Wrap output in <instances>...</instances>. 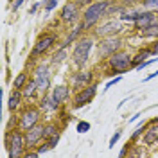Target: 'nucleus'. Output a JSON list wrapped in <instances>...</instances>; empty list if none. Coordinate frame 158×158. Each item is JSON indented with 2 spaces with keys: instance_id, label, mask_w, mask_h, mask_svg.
Segmentation results:
<instances>
[{
  "instance_id": "9b49d317",
  "label": "nucleus",
  "mask_w": 158,
  "mask_h": 158,
  "mask_svg": "<svg viewBox=\"0 0 158 158\" xmlns=\"http://www.w3.org/2000/svg\"><path fill=\"white\" fill-rule=\"evenodd\" d=\"M59 18H61V22H65V23H76V22H77V18H79V6L76 4V0H74V2H69V4H65V6L61 7Z\"/></svg>"
},
{
  "instance_id": "f03ea898",
  "label": "nucleus",
  "mask_w": 158,
  "mask_h": 158,
  "mask_svg": "<svg viewBox=\"0 0 158 158\" xmlns=\"http://www.w3.org/2000/svg\"><path fill=\"white\" fill-rule=\"evenodd\" d=\"M6 148H7V155L9 158H20L23 156V153H25V133H22V129H7V133H6Z\"/></svg>"
},
{
  "instance_id": "cd10ccee",
  "label": "nucleus",
  "mask_w": 158,
  "mask_h": 158,
  "mask_svg": "<svg viewBox=\"0 0 158 158\" xmlns=\"http://www.w3.org/2000/svg\"><path fill=\"white\" fill-rule=\"evenodd\" d=\"M146 128H148V126H146L144 122H142V124H138V128L135 129V131H133V135H131V142H135V140H137V138L140 137L144 131H146Z\"/></svg>"
},
{
  "instance_id": "dca6fc26",
  "label": "nucleus",
  "mask_w": 158,
  "mask_h": 158,
  "mask_svg": "<svg viewBox=\"0 0 158 158\" xmlns=\"http://www.w3.org/2000/svg\"><path fill=\"white\" fill-rule=\"evenodd\" d=\"M22 99H23V94H22V90L15 88L13 92H11L9 99H7V108H9L11 111H15V110H18L20 102H22Z\"/></svg>"
},
{
  "instance_id": "58836bf2",
  "label": "nucleus",
  "mask_w": 158,
  "mask_h": 158,
  "mask_svg": "<svg viewBox=\"0 0 158 158\" xmlns=\"http://www.w3.org/2000/svg\"><path fill=\"white\" fill-rule=\"evenodd\" d=\"M76 4H77L79 7H85V6H90L92 2L90 0H76Z\"/></svg>"
},
{
  "instance_id": "ea45409f",
  "label": "nucleus",
  "mask_w": 158,
  "mask_h": 158,
  "mask_svg": "<svg viewBox=\"0 0 158 158\" xmlns=\"http://www.w3.org/2000/svg\"><path fill=\"white\" fill-rule=\"evenodd\" d=\"M23 2H25V0H16V2H15V6H13V11H18L20 7H22V4H23Z\"/></svg>"
},
{
  "instance_id": "f3484780",
  "label": "nucleus",
  "mask_w": 158,
  "mask_h": 158,
  "mask_svg": "<svg viewBox=\"0 0 158 158\" xmlns=\"http://www.w3.org/2000/svg\"><path fill=\"white\" fill-rule=\"evenodd\" d=\"M151 56H153L151 49H142V50H138L137 56L131 59V67H133V69H137L140 63H144V61H146V59H149Z\"/></svg>"
},
{
  "instance_id": "20e7f679",
  "label": "nucleus",
  "mask_w": 158,
  "mask_h": 158,
  "mask_svg": "<svg viewBox=\"0 0 158 158\" xmlns=\"http://www.w3.org/2000/svg\"><path fill=\"white\" fill-rule=\"evenodd\" d=\"M131 56H129L126 50H117L113 52L111 56L108 58V67L113 74H124L126 70L133 69L131 67Z\"/></svg>"
},
{
  "instance_id": "79ce46f5",
  "label": "nucleus",
  "mask_w": 158,
  "mask_h": 158,
  "mask_svg": "<svg viewBox=\"0 0 158 158\" xmlns=\"http://www.w3.org/2000/svg\"><path fill=\"white\" fill-rule=\"evenodd\" d=\"M156 76H158V70H156V72H151V74H149L148 77L144 79V81H151V79H155V77H156Z\"/></svg>"
},
{
  "instance_id": "b1692460",
  "label": "nucleus",
  "mask_w": 158,
  "mask_h": 158,
  "mask_svg": "<svg viewBox=\"0 0 158 158\" xmlns=\"http://www.w3.org/2000/svg\"><path fill=\"white\" fill-rule=\"evenodd\" d=\"M67 59V49L65 47H59V50H56V54L52 56V63H61Z\"/></svg>"
},
{
  "instance_id": "c9c22d12",
  "label": "nucleus",
  "mask_w": 158,
  "mask_h": 158,
  "mask_svg": "<svg viewBox=\"0 0 158 158\" xmlns=\"http://www.w3.org/2000/svg\"><path fill=\"white\" fill-rule=\"evenodd\" d=\"M118 138H120V131H115V133H113V137L110 138V148H113V146L117 144Z\"/></svg>"
},
{
  "instance_id": "a211bd4d",
  "label": "nucleus",
  "mask_w": 158,
  "mask_h": 158,
  "mask_svg": "<svg viewBox=\"0 0 158 158\" xmlns=\"http://www.w3.org/2000/svg\"><path fill=\"white\" fill-rule=\"evenodd\" d=\"M38 92V85H36V79H29L27 83H25V86L22 88V94H23V97H34V94Z\"/></svg>"
},
{
  "instance_id": "ddd939ff",
  "label": "nucleus",
  "mask_w": 158,
  "mask_h": 158,
  "mask_svg": "<svg viewBox=\"0 0 158 158\" xmlns=\"http://www.w3.org/2000/svg\"><path fill=\"white\" fill-rule=\"evenodd\" d=\"M92 81H94V72H77V74H74V77H72V86L74 90H81L85 88V86H88L92 85Z\"/></svg>"
},
{
  "instance_id": "6e6552de",
  "label": "nucleus",
  "mask_w": 158,
  "mask_h": 158,
  "mask_svg": "<svg viewBox=\"0 0 158 158\" xmlns=\"http://www.w3.org/2000/svg\"><path fill=\"white\" fill-rule=\"evenodd\" d=\"M120 45H122V40L120 38H117V36H106L102 41H99V56L108 59L113 52L120 50Z\"/></svg>"
},
{
  "instance_id": "aec40b11",
  "label": "nucleus",
  "mask_w": 158,
  "mask_h": 158,
  "mask_svg": "<svg viewBox=\"0 0 158 158\" xmlns=\"http://www.w3.org/2000/svg\"><path fill=\"white\" fill-rule=\"evenodd\" d=\"M138 32H140L142 38H158V23H155V25H151L144 31H138Z\"/></svg>"
},
{
  "instance_id": "5701e85b",
  "label": "nucleus",
  "mask_w": 158,
  "mask_h": 158,
  "mask_svg": "<svg viewBox=\"0 0 158 158\" xmlns=\"http://www.w3.org/2000/svg\"><path fill=\"white\" fill-rule=\"evenodd\" d=\"M25 83H27V74H25V72H22V74H18V76L15 77L13 86H15V88H18V90H22L23 86H25Z\"/></svg>"
},
{
  "instance_id": "6ab92c4d",
  "label": "nucleus",
  "mask_w": 158,
  "mask_h": 158,
  "mask_svg": "<svg viewBox=\"0 0 158 158\" xmlns=\"http://www.w3.org/2000/svg\"><path fill=\"white\" fill-rule=\"evenodd\" d=\"M40 108L47 110V111H56L59 108V104L52 99V95H45V97L41 99V102H40Z\"/></svg>"
},
{
  "instance_id": "0eeeda50",
  "label": "nucleus",
  "mask_w": 158,
  "mask_h": 158,
  "mask_svg": "<svg viewBox=\"0 0 158 158\" xmlns=\"http://www.w3.org/2000/svg\"><path fill=\"white\" fill-rule=\"evenodd\" d=\"M25 133V146L27 149H32V148H38V144H41V140H45V126L43 124H36L29 128Z\"/></svg>"
},
{
  "instance_id": "bb28decb",
  "label": "nucleus",
  "mask_w": 158,
  "mask_h": 158,
  "mask_svg": "<svg viewBox=\"0 0 158 158\" xmlns=\"http://www.w3.org/2000/svg\"><path fill=\"white\" fill-rule=\"evenodd\" d=\"M56 133H59V129L56 128L54 124H47V126H45V140L50 138L52 135H56Z\"/></svg>"
},
{
  "instance_id": "412c9836",
  "label": "nucleus",
  "mask_w": 158,
  "mask_h": 158,
  "mask_svg": "<svg viewBox=\"0 0 158 158\" xmlns=\"http://www.w3.org/2000/svg\"><path fill=\"white\" fill-rule=\"evenodd\" d=\"M81 31H85V29H83V25H79V27H76V29L72 31V34H70L69 38L65 40V41H63V45H61V47H65V49H67V47H69L70 43H74V41L77 40V36L81 34Z\"/></svg>"
},
{
  "instance_id": "37998d69",
  "label": "nucleus",
  "mask_w": 158,
  "mask_h": 158,
  "mask_svg": "<svg viewBox=\"0 0 158 158\" xmlns=\"http://www.w3.org/2000/svg\"><path fill=\"white\" fill-rule=\"evenodd\" d=\"M138 117H140V113H137V115H135V117H131V118H129V122H133V120H137Z\"/></svg>"
},
{
  "instance_id": "4c0bfd02",
  "label": "nucleus",
  "mask_w": 158,
  "mask_h": 158,
  "mask_svg": "<svg viewBox=\"0 0 158 158\" xmlns=\"http://www.w3.org/2000/svg\"><path fill=\"white\" fill-rule=\"evenodd\" d=\"M129 149H131V144H126L124 148L120 149V153H118V156H126V155L129 153Z\"/></svg>"
},
{
  "instance_id": "393cba45",
  "label": "nucleus",
  "mask_w": 158,
  "mask_h": 158,
  "mask_svg": "<svg viewBox=\"0 0 158 158\" xmlns=\"http://www.w3.org/2000/svg\"><path fill=\"white\" fill-rule=\"evenodd\" d=\"M36 85H38V92H47L50 88V77H43L36 81Z\"/></svg>"
},
{
  "instance_id": "c756f323",
  "label": "nucleus",
  "mask_w": 158,
  "mask_h": 158,
  "mask_svg": "<svg viewBox=\"0 0 158 158\" xmlns=\"http://www.w3.org/2000/svg\"><path fill=\"white\" fill-rule=\"evenodd\" d=\"M59 4V0H45V11L47 13H52L56 9V6Z\"/></svg>"
},
{
  "instance_id": "7ed1b4c3",
  "label": "nucleus",
  "mask_w": 158,
  "mask_h": 158,
  "mask_svg": "<svg viewBox=\"0 0 158 158\" xmlns=\"http://www.w3.org/2000/svg\"><path fill=\"white\" fill-rule=\"evenodd\" d=\"M92 47H94V40L92 38H81L76 43V47L72 50V61L76 67H85V63L88 61L90 52H92Z\"/></svg>"
},
{
  "instance_id": "a19ab883",
  "label": "nucleus",
  "mask_w": 158,
  "mask_h": 158,
  "mask_svg": "<svg viewBox=\"0 0 158 158\" xmlns=\"http://www.w3.org/2000/svg\"><path fill=\"white\" fill-rule=\"evenodd\" d=\"M40 4H41V2H36V4H34V6H32V7H31V9H29V13H31V15H34V13H36V11H38Z\"/></svg>"
},
{
  "instance_id": "473e14b6",
  "label": "nucleus",
  "mask_w": 158,
  "mask_h": 158,
  "mask_svg": "<svg viewBox=\"0 0 158 158\" xmlns=\"http://www.w3.org/2000/svg\"><path fill=\"white\" fill-rule=\"evenodd\" d=\"M36 149H38V153H40V155H43V153H47V151H50V146H49V142L45 140V142H43L41 146H38Z\"/></svg>"
},
{
  "instance_id": "e433bc0d",
  "label": "nucleus",
  "mask_w": 158,
  "mask_h": 158,
  "mask_svg": "<svg viewBox=\"0 0 158 158\" xmlns=\"http://www.w3.org/2000/svg\"><path fill=\"white\" fill-rule=\"evenodd\" d=\"M149 49H151V52H153V56H158V38L153 41V45H151Z\"/></svg>"
},
{
  "instance_id": "c85d7f7f",
  "label": "nucleus",
  "mask_w": 158,
  "mask_h": 158,
  "mask_svg": "<svg viewBox=\"0 0 158 158\" xmlns=\"http://www.w3.org/2000/svg\"><path fill=\"white\" fill-rule=\"evenodd\" d=\"M90 122H85V120H81V122H77V128H76V131L77 133H86V131H90Z\"/></svg>"
},
{
  "instance_id": "2eb2a0df",
  "label": "nucleus",
  "mask_w": 158,
  "mask_h": 158,
  "mask_svg": "<svg viewBox=\"0 0 158 158\" xmlns=\"http://www.w3.org/2000/svg\"><path fill=\"white\" fill-rule=\"evenodd\" d=\"M50 95H52V99H54L58 104H63L70 95V88L65 86V85H59V86H56V88H52V94H50Z\"/></svg>"
},
{
  "instance_id": "7c9ffc66",
  "label": "nucleus",
  "mask_w": 158,
  "mask_h": 158,
  "mask_svg": "<svg viewBox=\"0 0 158 158\" xmlns=\"http://www.w3.org/2000/svg\"><path fill=\"white\" fill-rule=\"evenodd\" d=\"M47 142H49L50 149H54L56 146H58V142H59V133H56V135H52L50 138H47Z\"/></svg>"
},
{
  "instance_id": "2f4dec72",
  "label": "nucleus",
  "mask_w": 158,
  "mask_h": 158,
  "mask_svg": "<svg viewBox=\"0 0 158 158\" xmlns=\"http://www.w3.org/2000/svg\"><path fill=\"white\" fill-rule=\"evenodd\" d=\"M156 58H158V56H155V58H149V59H146L144 63H140V65H138L137 69H138V70H142V69H146V67H149L151 63H155V61H156Z\"/></svg>"
},
{
  "instance_id": "a878e982",
  "label": "nucleus",
  "mask_w": 158,
  "mask_h": 158,
  "mask_svg": "<svg viewBox=\"0 0 158 158\" xmlns=\"http://www.w3.org/2000/svg\"><path fill=\"white\" fill-rule=\"evenodd\" d=\"M142 6L148 11H158V0H142Z\"/></svg>"
},
{
  "instance_id": "f257e3e1",
  "label": "nucleus",
  "mask_w": 158,
  "mask_h": 158,
  "mask_svg": "<svg viewBox=\"0 0 158 158\" xmlns=\"http://www.w3.org/2000/svg\"><path fill=\"white\" fill-rule=\"evenodd\" d=\"M110 2H111V0H95V2H92L90 6H86L85 15H83V22H81L83 29L86 31V29H90V27H94L102 16H106V9H108Z\"/></svg>"
},
{
  "instance_id": "9d476101",
  "label": "nucleus",
  "mask_w": 158,
  "mask_h": 158,
  "mask_svg": "<svg viewBox=\"0 0 158 158\" xmlns=\"http://www.w3.org/2000/svg\"><path fill=\"white\" fill-rule=\"evenodd\" d=\"M155 23H158V15L155 11H140L138 18L133 22L137 31H144L148 27H151V25H155Z\"/></svg>"
},
{
  "instance_id": "72a5a7b5",
  "label": "nucleus",
  "mask_w": 158,
  "mask_h": 158,
  "mask_svg": "<svg viewBox=\"0 0 158 158\" xmlns=\"http://www.w3.org/2000/svg\"><path fill=\"white\" fill-rule=\"evenodd\" d=\"M23 156L25 158H34V156H40V153H38V149H25V153H23Z\"/></svg>"
},
{
  "instance_id": "f8f14e48",
  "label": "nucleus",
  "mask_w": 158,
  "mask_h": 158,
  "mask_svg": "<svg viewBox=\"0 0 158 158\" xmlns=\"http://www.w3.org/2000/svg\"><path fill=\"white\" fill-rule=\"evenodd\" d=\"M122 23H124V22H120V20H110L108 23L99 25L97 29H95V34H97V36H102V38H106V36H115V34H118V32L122 31Z\"/></svg>"
},
{
  "instance_id": "39448f33",
  "label": "nucleus",
  "mask_w": 158,
  "mask_h": 158,
  "mask_svg": "<svg viewBox=\"0 0 158 158\" xmlns=\"http://www.w3.org/2000/svg\"><path fill=\"white\" fill-rule=\"evenodd\" d=\"M38 122H40V110L34 108V106H29V108H25L22 113H20L18 128L22 129V131H27L29 128L36 126Z\"/></svg>"
},
{
  "instance_id": "4468645a",
  "label": "nucleus",
  "mask_w": 158,
  "mask_h": 158,
  "mask_svg": "<svg viewBox=\"0 0 158 158\" xmlns=\"http://www.w3.org/2000/svg\"><path fill=\"white\" fill-rule=\"evenodd\" d=\"M156 142H158V120H151V124L144 131V144L153 146Z\"/></svg>"
},
{
  "instance_id": "423d86ee",
  "label": "nucleus",
  "mask_w": 158,
  "mask_h": 158,
  "mask_svg": "<svg viewBox=\"0 0 158 158\" xmlns=\"http://www.w3.org/2000/svg\"><path fill=\"white\" fill-rule=\"evenodd\" d=\"M95 94H97V85H95V83H92V85H88V86L77 90L72 106H74V108H83V106H86V104H90V102L94 101Z\"/></svg>"
},
{
  "instance_id": "f704fd0d",
  "label": "nucleus",
  "mask_w": 158,
  "mask_h": 158,
  "mask_svg": "<svg viewBox=\"0 0 158 158\" xmlns=\"http://www.w3.org/2000/svg\"><path fill=\"white\" fill-rule=\"evenodd\" d=\"M118 81H120V76H117V77H113V79H111V81H108V83L104 85V92H106V90H110V88H111V86H113V85H117Z\"/></svg>"
},
{
  "instance_id": "4be33fe9",
  "label": "nucleus",
  "mask_w": 158,
  "mask_h": 158,
  "mask_svg": "<svg viewBox=\"0 0 158 158\" xmlns=\"http://www.w3.org/2000/svg\"><path fill=\"white\" fill-rule=\"evenodd\" d=\"M43 77H50L49 67H47V65H40V67H36V70H34V79H36V81H40V79H43Z\"/></svg>"
},
{
  "instance_id": "1a4fd4ad",
  "label": "nucleus",
  "mask_w": 158,
  "mask_h": 158,
  "mask_svg": "<svg viewBox=\"0 0 158 158\" xmlns=\"http://www.w3.org/2000/svg\"><path fill=\"white\" fill-rule=\"evenodd\" d=\"M54 41H56V36H54V34H50V32L43 34V36L36 41V45L32 47V50H31V54H29V59L31 61H34V59L40 58L41 54H45V52L54 45Z\"/></svg>"
}]
</instances>
